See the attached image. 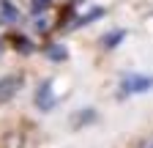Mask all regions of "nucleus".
Masks as SVG:
<instances>
[{
  "label": "nucleus",
  "instance_id": "obj_1",
  "mask_svg": "<svg viewBox=\"0 0 153 148\" xmlns=\"http://www.w3.org/2000/svg\"><path fill=\"white\" fill-rule=\"evenodd\" d=\"M153 88V77H140V74H128V77L120 82V93L131 96V93H140V90Z\"/></svg>",
  "mask_w": 153,
  "mask_h": 148
},
{
  "label": "nucleus",
  "instance_id": "obj_2",
  "mask_svg": "<svg viewBox=\"0 0 153 148\" xmlns=\"http://www.w3.org/2000/svg\"><path fill=\"white\" fill-rule=\"evenodd\" d=\"M22 88V77L19 74H8L0 80V104H6L11 96H16V90Z\"/></svg>",
  "mask_w": 153,
  "mask_h": 148
},
{
  "label": "nucleus",
  "instance_id": "obj_3",
  "mask_svg": "<svg viewBox=\"0 0 153 148\" xmlns=\"http://www.w3.org/2000/svg\"><path fill=\"white\" fill-rule=\"evenodd\" d=\"M36 104L41 107V110H49L55 104V96H52V82H44L41 88H38V93H36Z\"/></svg>",
  "mask_w": 153,
  "mask_h": 148
},
{
  "label": "nucleus",
  "instance_id": "obj_4",
  "mask_svg": "<svg viewBox=\"0 0 153 148\" xmlns=\"http://www.w3.org/2000/svg\"><path fill=\"white\" fill-rule=\"evenodd\" d=\"M47 52H49L52 61H66V47H60V44H52Z\"/></svg>",
  "mask_w": 153,
  "mask_h": 148
},
{
  "label": "nucleus",
  "instance_id": "obj_5",
  "mask_svg": "<svg viewBox=\"0 0 153 148\" xmlns=\"http://www.w3.org/2000/svg\"><path fill=\"white\" fill-rule=\"evenodd\" d=\"M3 19H8V22H14V19H16V11L11 8L8 0H3Z\"/></svg>",
  "mask_w": 153,
  "mask_h": 148
},
{
  "label": "nucleus",
  "instance_id": "obj_6",
  "mask_svg": "<svg viewBox=\"0 0 153 148\" xmlns=\"http://www.w3.org/2000/svg\"><path fill=\"white\" fill-rule=\"evenodd\" d=\"M52 3V0H33V11L38 14V11H47V6Z\"/></svg>",
  "mask_w": 153,
  "mask_h": 148
},
{
  "label": "nucleus",
  "instance_id": "obj_7",
  "mask_svg": "<svg viewBox=\"0 0 153 148\" xmlns=\"http://www.w3.org/2000/svg\"><path fill=\"white\" fill-rule=\"evenodd\" d=\"M120 39H123V33H112L109 39H104V44H107V47H112L115 41H120Z\"/></svg>",
  "mask_w": 153,
  "mask_h": 148
}]
</instances>
